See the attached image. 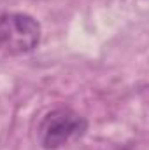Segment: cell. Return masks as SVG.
<instances>
[{
	"instance_id": "cell-1",
	"label": "cell",
	"mask_w": 149,
	"mask_h": 150,
	"mask_svg": "<svg viewBox=\"0 0 149 150\" xmlns=\"http://www.w3.org/2000/svg\"><path fill=\"white\" fill-rule=\"evenodd\" d=\"M40 42V25L23 12L0 16V58L19 56L34 51Z\"/></svg>"
},
{
	"instance_id": "cell-2",
	"label": "cell",
	"mask_w": 149,
	"mask_h": 150,
	"mask_svg": "<svg viewBox=\"0 0 149 150\" xmlns=\"http://www.w3.org/2000/svg\"><path fill=\"white\" fill-rule=\"evenodd\" d=\"M86 129L88 122L79 113L70 108H54L46 113L39 124V143L44 150H56L82 136Z\"/></svg>"
}]
</instances>
